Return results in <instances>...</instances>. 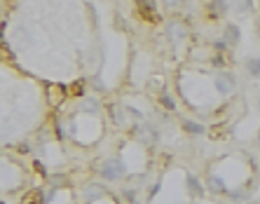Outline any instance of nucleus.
I'll return each instance as SVG.
<instances>
[{
  "mask_svg": "<svg viewBox=\"0 0 260 204\" xmlns=\"http://www.w3.org/2000/svg\"><path fill=\"white\" fill-rule=\"evenodd\" d=\"M216 90L220 94H230L235 90V78H232L230 73H218L216 75Z\"/></svg>",
  "mask_w": 260,
  "mask_h": 204,
  "instance_id": "2",
  "label": "nucleus"
},
{
  "mask_svg": "<svg viewBox=\"0 0 260 204\" xmlns=\"http://www.w3.org/2000/svg\"><path fill=\"white\" fill-rule=\"evenodd\" d=\"M101 174L106 176L108 181H115V179H120V176L124 174V167H122L120 160H108V162H103Z\"/></svg>",
  "mask_w": 260,
  "mask_h": 204,
  "instance_id": "1",
  "label": "nucleus"
},
{
  "mask_svg": "<svg viewBox=\"0 0 260 204\" xmlns=\"http://www.w3.org/2000/svg\"><path fill=\"white\" fill-rule=\"evenodd\" d=\"M185 127H188L190 134H202V132H204V127H202V125H194V122H185Z\"/></svg>",
  "mask_w": 260,
  "mask_h": 204,
  "instance_id": "6",
  "label": "nucleus"
},
{
  "mask_svg": "<svg viewBox=\"0 0 260 204\" xmlns=\"http://www.w3.org/2000/svg\"><path fill=\"white\" fill-rule=\"evenodd\" d=\"M246 71L251 75H260V59H248L246 61Z\"/></svg>",
  "mask_w": 260,
  "mask_h": 204,
  "instance_id": "5",
  "label": "nucleus"
},
{
  "mask_svg": "<svg viewBox=\"0 0 260 204\" xmlns=\"http://www.w3.org/2000/svg\"><path fill=\"white\" fill-rule=\"evenodd\" d=\"M162 3H164V5H169V7H174L176 3H178V0H162Z\"/></svg>",
  "mask_w": 260,
  "mask_h": 204,
  "instance_id": "7",
  "label": "nucleus"
},
{
  "mask_svg": "<svg viewBox=\"0 0 260 204\" xmlns=\"http://www.w3.org/2000/svg\"><path fill=\"white\" fill-rule=\"evenodd\" d=\"M167 36H169L171 40H183V38L188 36V28H185L181 21H171V24L167 26Z\"/></svg>",
  "mask_w": 260,
  "mask_h": 204,
  "instance_id": "3",
  "label": "nucleus"
},
{
  "mask_svg": "<svg viewBox=\"0 0 260 204\" xmlns=\"http://www.w3.org/2000/svg\"><path fill=\"white\" fill-rule=\"evenodd\" d=\"M239 40V28L237 26H228V31H225V42H237Z\"/></svg>",
  "mask_w": 260,
  "mask_h": 204,
  "instance_id": "4",
  "label": "nucleus"
}]
</instances>
